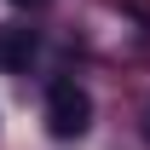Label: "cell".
<instances>
[{
  "instance_id": "obj_1",
  "label": "cell",
  "mask_w": 150,
  "mask_h": 150,
  "mask_svg": "<svg viewBox=\"0 0 150 150\" xmlns=\"http://www.w3.org/2000/svg\"><path fill=\"white\" fill-rule=\"evenodd\" d=\"M46 127H52V139H81L93 127V98L75 81H52V93H46Z\"/></svg>"
},
{
  "instance_id": "obj_3",
  "label": "cell",
  "mask_w": 150,
  "mask_h": 150,
  "mask_svg": "<svg viewBox=\"0 0 150 150\" xmlns=\"http://www.w3.org/2000/svg\"><path fill=\"white\" fill-rule=\"evenodd\" d=\"M144 139H150V104H144Z\"/></svg>"
},
{
  "instance_id": "obj_2",
  "label": "cell",
  "mask_w": 150,
  "mask_h": 150,
  "mask_svg": "<svg viewBox=\"0 0 150 150\" xmlns=\"http://www.w3.org/2000/svg\"><path fill=\"white\" fill-rule=\"evenodd\" d=\"M35 58V29H0V69H29Z\"/></svg>"
},
{
  "instance_id": "obj_4",
  "label": "cell",
  "mask_w": 150,
  "mask_h": 150,
  "mask_svg": "<svg viewBox=\"0 0 150 150\" xmlns=\"http://www.w3.org/2000/svg\"><path fill=\"white\" fill-rule=\"evenodd\" d=\"M18 6H23V0H18Z\"/></svg>"
}]
</instances>
